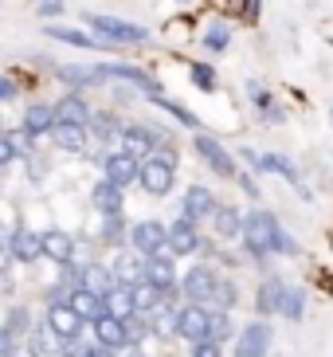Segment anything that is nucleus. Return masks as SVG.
<instances>
[{
	"label": "nucleus",
	"instance_id": "2eb2a0df",
	"mask_svg": "<svg viewBox=\"0 0 333 357\" xmlns=\"http://www.w3.org/2000/svg\"><path fill=\"white\" fill-rule=\"evenodd\" d=\"M165 243H169V228L161 220H137L134 228H130V248L141 252V255L165 252Z\"/></svg>",
	"mask_w": 333,
	"mask_h": 357
},
{
	"label": "nucleus",
	"instance_id": "a18cd8bd",
	"mask_svg": "<svg viewBox=\"0 0 333 357\" xmlns=\"http://www.w3.org/2000/svg\"><path fill=\"white\" fill-rule=\"evenodd\" d=\"M192 357H224V346L204 337V342H192Z\"/></svg>",
	"mask_w": 333,
	"mask_h": 357
},
{
	"label": "nucleus",
	"instance_id": "a878e982",
	"mask_svg": "<svg viewBox=\"0 0 333 357\" xmlns=\"http://www.w3.org/2000/svg\"><path fill=\"white\" fill-rule=\"evenodd\" d=\"M52 130H55V110H52V102H28V110H24V134L47 137Z\"/></svg>",
	"mask_w": 333,
	"mask_h": 357
},
{
	"label": "nucleus",
	"instance_id": "e433bc0d",
	"mask_svg": "<svg viewBox=\"0 0 333 357\" xmlns=\"http://www.w3.org/2000/svg\"><path fill=\"white\" fill-rule=\"evenodd\" d=\"M279 279H267V283H259V291H255V310H259V318H274V306H279Z\"/></svg>",
	"mask_w": 333,
	"mask_h": 357
},
{
	"label": "nucleus",
	"instance_id": "9d476101",
	"mask_svg": "<svg viewBox=\"0 0 333 357\" xmlns=\"http://www.w3.org/2000/svg\"><path fill=\"white\" fill-rule=\"evenodd\" d=\"M208 322H212V310L204 303H185V306H177V326H173V334L185 337L188 346H192V342H204V337H208Z\"/></svg>",
	"mask_w": 333,
	"mask_h": 357
},
{
	"label": "nucleus",
	"instance_id": "37998d69",
	"mask_svg": "<svg viewBox=\"0 0 333 357\" xmlns=\"http://www.w3.org/2000/svg\"><path fill=\"white\" fill-rule=\"evenodd\" d=\"M36 16L40 20H59V16H67V0H36Z\"/></svg>",
	"mask_w": 333,
	"mask_h": 357
},
{
	"label": "nucleus",
	"instance_id": "603ef678",
	"mask_svg": "<svg viewBox=\"0 0 333 357\" xmlns=\"http://www.w3.org/2000/svg\"><path fill=\"white\" fill-rule=\"evenodd\" d=\"M91 357H118V354H114V349H102V346H94V349H91Z\"/></svg>",
	"mask_w": 333,
	"mask_h": 357
},
{
	"label": "nucleus",
	"instance_id": "cd10ccee",
	"mask_svg": "<svg viewBox=\"0 0 333 357\" xmlns=\"http://www.w3.org/2000/svg\"><path fill=\"white\" fill-rule=\"evenodd\" d=\"M79 287H86V291H94V294H102V291H110V287H114V271H110L106 263H98V259L79 263Z\"/></svg>",
	"mask_w": 333,
	"mask_h": 357
},
{
	"label": "nucleus",
	"instance_id": "a19ab883",
	"mask_svg": "<svg viewBox=\"0 0 333 357\" xmlns=\"http://www.w3.org/2000/svg\"><path fill=\"white\" fill-rule=\"evenodd\" d=\"M212 303H216V310H235V303H240V287L231 283V279H216Z\"/></svg>",
	"mask_w": 333,
	"mask_h": 357
},
{
	"label": "nucleus",
	"instance_id": "473e14b6",
	"mask_svg": "<svg viewBox=\"0 0 333 357\" xmlns=\"http://www.w3.org/2000/svg\"><path fill=\"white\" fill-rule=\"evenodd\" d=\"M47 137H52L55 149H63V153H86V142H91V134L83 126H55Z\"/></svg>",
	"mask_w": 333,
	"mask_h": 357
},
{
	"label": "nucleus",
	"instance_id": "6ab92c4d",
	"mask_svg": "<svg viewBox=\"0 0 333 357\" xmlns=\"http://www.w3.org/2000/svg\"><path fill=\"white\" fill-rule=\"evenodd\" d=\"M43 36H52V40L67 43V47H79V52H106V47H110V43H102L98 36L83 32V28H71V24H55V20L43 28Z\"/></svg>",
	"mask_w": 333,
	"mask_h": 357
},
{
	"label": "nucleus",
	"instance_id": "f257e3e1",
	"mask_svg": "<svg viewBox=\"0 0 333 357\" xmlns=\"http://www.w3.org/2000/svg\"><path fill=\"white\" fill-rule=\"evenodd\" d=\"M240 240H243V252H247L251 259H267V255H298L302 252L298 240L282 228L279 216H274L271 208H251L247 216H243Z\"/></svg>",
	"mask_w": 333,
	"mask_h": 357
},
{
	"label": "nucleus",
	"instance_id": "3c124183",
	"mask_svg": "<svg viewBox=\"0 0 333 357\" xmlns=\"http://www.w3.org/2000/svg\"><path fill=\"white\" fill-rule=\"evenodd\" d=\"M235 181H240V185H243V192H247L251 200H259V197H263V189H259V185H255V177H247V173H240V177H235Z\"/></svg>",
	"mask_w": 333,
	"mask_h": 357
},
{
	"label": "nucleus",
	"instance_id": "1a4fd4ad",
	"mask_svg": "<svg viewBox=\"0 0 333 357\" xmlns=\"http://www.w3.org/2000/svg\"><path fill=\"white\" fill-rule=\"evenodd\" d=\"M43 330H47L55 342H63V346H67V342H79V337H83L86 322L75 314L67 303H52V306H47V318H43Z\"/></svg>",
	"mask_w": 333,
	"mask_h": 357
},
{
	"label": "nucleus",
	"instance_id": "5fc2aeb1",
	"mask_svg": "<svg viewBox=\"0 0 333 357\" xmlns=\"http://www.w3.org/2000/svg\"><path fill=\"white\" fill-rule=\"evenodd\" d=\"M180 4H192V0H180Z\"/></svg>",
	"mask_w": 333,
	"mask_h": 357
},
{
	"label": "nucleus",
	"instance_id": "423d86ee",
	"mask_svg": "<svg viewBox=\"0 0 333 357\" xmlns=\"http://www.w3.org/2000/svg\"><path fill=\"white\" fill-rule=\"evenodd\" d=\"M102 67H106V79H110V83L134 86V91H141L149 102H157V98L165 95V86L157 83V79L146 71V67H134V63H102Z\"/></svg>",
	"mask_w": 333,
	"mask_h": 357
},
{
	"label": "nucleus",
	"instance_id": "f03ea898",
	"mask_svg": "<svg viewBox=\"0 0 333 357\" xmlns=\"http://www.w3.org/2000/svg\"><path fill=\"white\" fill-rule=\"evenodd\" d=\"M86 32L98 36L110 47H130V43H149V28L134 20H122V16H106V12H86Z\"/></svg>",
	"mask_w": 333,
	"mask_h": 357
},
{
	"label": "nucleus",
	"instance_id": "393cba45",
	"mask_svg": "<svg viewBox=\"0 0 333 357\" xmlns=\"http://www.w3.org/2000/svg\"><path fill=\"white\" fill-rule=\"evenodd\" d=\"M212 231H216V240H240L243 231V212L235 208V204H216V212H212Z\"/></svg>",
	"mask_w": 333,
	"mask_h": 357
},
{
	"label": "nucleus",
	"instance_id": "f3484780",
	"mask_svg": "<svg viewBox=\"0 0 333 357\" xmlns=\"http://www.w3.org/2000/svg\"><path fill=\"white\" fill-rule=\"evenodd\" d=\"M52 110H55V126H83V130L94 114L91 102L83 98V91H67L59 102H52Z\"/></svg>",
	"mask_w": 333,
	"mask_h": 357
},
{
	"label": "nucleus",
	"instance_id": "c9c22d12",
	"mask_svg": "<svg viewBox=\"0 0 333 357\" xmlns=\"http://www.w3.org/2000/svg\"><path fill=\"white\" fill-rule=\"evenodd\" d=\"M98 240L110 243V248H122V243H130V224L122 220V212H118V216H106V224L98 228Z\"/></svg>",
	"mask_w": 333,
	"mask_h": 357
},
{
	"label": "nucleus",
	"instance_id": "2f4dec72",
	"mask_svg": "<svg viewBox=\"0 0 333 357\" xmlns=\"http://www.w3.org/2000/svg\"><path fill=\"white\" fill-rule=\"evenodd\" d=\"M118 130H122V122H118L114 110H98V114H91V122H86V134L98 137V146L118 142Z\"/></svg>",
	"mask_w": 333,
	"mask_h": 357
},
{
	"label": "nucleus",
	"instance_id": "7ed1b4c3",
	"mask_svg": "<svg viewBox=\"0 0 333 357\" xmlns=\"http://www.w3.org/2000/svg\"><path fill=\"white\" fill-rule=\"evenodd\" d=\"M137 185H141L149 197H169L173 185H177V153H173L169 146H157L149 158H141Z\"/></svg>",
	"mask_w": 333,
	"mask_h": 357
},
{
	"label": "nucleus",
	"instance_id": "7c9ffc66",
	"mask_svg": "<svg viewBox=\"0 0 333 357\" xmlns=\"http://www.w3.org/2000/svg\"><path fill=\"white\" fill-rule=\"evenodd\" d=\"M130 303H134L137 314H153L157 306L165 303V294L157 291L153 283H146V279H134V283H130Z\"/></svg>",
	"mask_w": 333,
	"mask_h": 357
},
{
	"label": "nucleus",
	"instance_id": "72a5a7b5",
	"mask_svg": "<svg viewBox=\"0 0 333 357\" xmlns=\"http://www.w3.org/2000/svg\"><path fill=\"white\" fill-rule=\"evenodd\" d=\"M200 47H204L208 55H224L231 47V24L212 20L208 28H204V36H200Z\"/></svg>",
	"mask_w": 333,
	"mask_h": 357
},
{
	"label": "nucleus",
	"instance_id": "49530a36",
	"mask_svg": "<svg viewBox=\"0 0 333 357\" xmlns=\"http://www.w3.org/2000/svg\"><path fill=\"white\" fill-rule=\"evenodd\" d=\"M12 161H16V146H12L8 130H0V169H4V165H12Z\"/></svg>",
	"mask_w": 333,
	"mask_h": 357
},
{
	"label": "nucleus",
	"instance_id": "c756f323",
	"mask_svg": "<svg viewBox=\"0 0 333 357\" xmlns=\"http://www.w3.org/2000/svg\"><path fill=\"white\" fill-rule=\"evenodd\" d=\"M102 314H110V318H134L137 310H134V303H130V287H122V283H114L110 291H102Z\"/></svg>",
	"mask_w": 333,
	"mask_h": 357
},
{
	"label": "nucleus",
	"instance_id": "09e8293b",
	"mask_svg": "<svg viewBox=\"0 0 333 357\" xmlns=\"http://www.w3.org/2000/svg\"><path fill=\"white\" fill-rule=\"evenodd\" d=\"M12 98H20V86L12 83L8 75H0V102H12Z\"/></svg>",
	"mask_w": 333,
	"mask_h": 357
},
{
	"label": "nucleus",
	"instance_id": "58836bf2",
	"mask_svg": "<svg viewBox=\"0 0 333 357\" xmlns=\"http://www.w3.org/2000/svg\"><path fill=\"white\" fill-rule=\"evenodd\" d=\"M208 337L212 342H231L235 337V318H231V310H212V322H208Z\"/></svg>",
	"mask_w": 333,
	"mask_h": 357
},
{
	"label": "nucleus",
	"instance_id": "4be33fe9",
	"mask_svg": "<svg viewBox=\"0 0 333 357\" xmlns=\"http://www.w3.org/2000/svg\"><path fill=\"white\" fill-rule=\"evenodd\" d=\"M40 255H43V259H52V263L75 259V236H71V231H63V228L40 231Z\"/></svg>",
	"mask_w": 333,
	"mask_h": 357
},
{
	"label": "nucleus",
	"instance_id": "dca6fc26",
	"mask_svg": "<svg viewBox=\"0 0 333 357\" xmlns=\"http://www.w3.org/2000/svg\"><path fill=\"white\" fill-rule=\"evenodd\" d=\"M200 224H192V220H173L169 224V243H165V252L177 259V255H200Z\"/></svg>",
	"mask_w": 333,
	"mask_h": 357
},
{
	"label": "nucleus",
	"instance_id": "c85d7f7f",
	"mask_svg": "<svg viewBox=\"0 0 333 357\" xmlns=\"http://www.w3.org/2000/svg\"><path fill=\"white\" fill-rule=\"evenodd\" d=\"M274 314L286 318V322H302V314H306V291H302V287H286V283H282Z\"/></svg>",
	"mask_w": 333,
	"mask_h": 357
},
{
	"label": "nucleus",
	"instance_id": "6e6552de",
	"mask_svg": "<svg viewBox=\"0 0 333 357\" xmlns=\"http://www.w3.org/2000/svg\"><path fill=\"white\" fill-rule=\"evenodd\" d=\"M141 279L153 283L165 298H173V294H177V279H180V275H177V259H173L169 252L146 255V259H141Z\"/></svg>",
	"mask_w": 333,
	"mask_h": 357
},
{
	"label": "nucleus",
	"instance_id": "de8ad7c7",
	"mask_svg": "<svg viewBox=\"0 0 333 357\" xmlns=\"http://www.w3.org/2000/svg\"><path fill=\"white\" fill-rule=\"evenodd\" d=\"M16 349H20V337H12L8 330L0 326V357H12V354H16Z\"/></svg>",
	"mask_w": 333,
	"mask_h": 357
},
{
	"label": "nucleus",
	"instance_id": "0eeeda50",
	"mask_svg": "<svg viewBox=\"0 0 333 357\" xmlns=\"http://www.w3.org/2000/svg\"><path fill=\"white\" fill-rule=\"evenodd\" d=\"M216 279L219 275L212 271L208 263H192L185 275L177 279V291L185 294V303H212V291H216Z\"/></svg>",
	"mask_w": 333,
	"mask_h": 357
},
{
	"label": "nucleus",
	"instance_id": "b1692460",
	"mask_svg": "<svg viewBox=\"0 0 333 357\" xmlns=\"http://www.w3.org/2000/svg\"><path fill=\"white\" fill-rule=\"evenodd\" d=\"M91 204L94 208H98V216H118V212L125 208V192L118 189L114 181H98V185H94L91 189Z\"/></svg>",
	"mask_w": 333,
	"mask_h": 357
},
{
	"label": "nucleus",
	"instance_id": "39448f33",
	"mask_svg": "<svg viewBox=\"0 0 333 357\" xmlns=\"http://www.w3.org/2000/svg\"><path fill=\"white\" fill-rule=\"evenodd\" d=\"M240 158L247 161V165L255 169V173H274V177L291 181L294 189H298V192H302L306 200H310V189H306L302 181H298V169L291 165V158H282V153H255V149H247V146L240 149Z\"/></svg>",
	"mask_w": 333,
	"mask_h": 357
},
{
	"label": "nucleus",
	"instance_id": "79ce46f5",
	"mask_svg": "<svg viewBox=\"0 0 333 357\" xmlns=\"http://www.w3.org/2000/svg\"><path fill=\"white\" fill-rule=\"evenodd\" d=\"M24 354H28V357H43V354H52V349H47V330L31 326L28 337H24Z\"/></svg>",
	"mask_w": 333,
	"mask_h": 357
},
{
	"label": "nucleus",
	"instance_id": "c03bdc74",
	"mask_svg": "<svg viewBox=\"0 0 333 357\" xmlns=\"http://www.w3.org/2000/svg\"><path fill=\"white\" fill-rule=\"evenodd\" d=\"M59 287H63L67 294H71L75 287H79V263H75V259L59 263Z\"/></svg>",
	"mask_w": 333,
	"mask_h": 357
},
{
	"label": "nucleus",
	"instance_id": "8fccbe9b",
	"mask_svg": "<svg viewBox=\"0 0 333 357\" xmlns=\"http://www.w3.org/2000/svg\"><path fill=\"white\" fill-rule=\"evenodd\" d=\"M91 349H94V346H83V342H67L59 354H63V357H91Z\"/></svg>",
	"mask_w": 333,
	"mask_h": 357
},
{
	"label": "nucleus",
	"instance_id": "412c9836",
	"mask_svg": "<svg viewBox=\"0 0 333 357\" xmlns=\"http://www.w3.org/2000/svg\"><path fill=\"white\" fill-rule=\"evenodd\" d=\"M91 330H94V346H102V349H125L130 346V334H125V322L122 318H110V314H98L91 322Z\"/></svg>",
	"mask_w": 333,
	"mask_h": 357
},
{
	"label": "nucleus",
	"instance_id": "4468645a",
	"mask_svg": "<svg viewBox=\"0 0 333 357\" xmlns=\"http://www.w3.org/2000/svg\"><path fill=\"white\" fill-rule=\"evenodd\" d=\"M216 204L219 200H216V192H212L208 185H188L185 197H180V216L192 220V224H204V220H212Z\"/></svg>",
	"mask_w": 333,
	"mask_h": 357
},
{
	"label": "nucleus",
	"instance_id": "f704fd0d",
	"mask_svg": "<svg viewBox=\"0 0 333 357\" xmlns=\"http://www.w3.org/2000/svg\"><path fill=\"white\" fill-rule=\"evenodd\" d=\"M153 106H157V110H165V114H173V118H177V122H180V126H188V130H204V122H200V118L192 114V110H188V106H180L177 98L161 95V98H157Z\"/></svg>",
	"mask_w": 333,
	"mask_h": 357
},
{
	"label": "nucleus",
	"instance_id": "aec40b11",
	"mask_svg": "<svg viewBox=\"0 0 333 357\" xmlns=\"http://www.w3.org/2000/svg\"><path fill=\"white\" fill-rule=\"evenodd\" d=\"M8 259H16V263L43 259L40 255V231H31L28 224H16V228L8 231Z\"/></svg>",
	"mask_w": 333,
	"mask_h": 357
},
{
	"label": "nucleus",
	"instance_id": "20e7f679",
	"mask_svg": "<svg viewBox=\"0 0 333 357\" xmlns=\"http://www.w3.org/2000/svg\"><path fill=\"white\" fill-rule=\"evenodd\" d=\"M192 153H196L204 165L216 173V177H224V181H235L240 177V165H235V153H228L224 149V142H216L212 134H204V130H196L192 134Z\"/></svg>",
	"mask_w": 333,
	"mask_h": 357
},
{
	"label": "nucleus",
	"instance_id": "f8f14e48",
	"mask_svg": "<svg viewBox=\"0 0 333 357\" xmlns=\"http://www.w3.org/2000/svg\"><path fill=\"white\" fill-rule=\"evenodd\" d=\"M102 177L114 181L118 189H130V185H137V169H141V158H134V153H125V149H114V153H102Z\"/></svg>",
	"mask_w": 333,
	"mask_h": 357
},
{
	"label": "nucleus",
	"instance_id": "ea45409f",
	"mask_svg": "<svg viewBox=\"0 0 333 357\" xmlns=\"http://www.w3.org/2000/svg\"><path fill=\"white\" fill-rule=\"evenodd\" d=\"M31 310L28 306H12L8 310V318H4V330H8L12 337H28V330H31Z\"/></svg>",
	"mask_w": 333,
	"mask_h": 357
},
{
	"label": "nucleus",
	"instance_id": "ddd939ff",
	"mask_svg": "<svg viewBox=\"0 0 333 357\" xmlns=\"http://www.w3.org/2000/svg\"><path fill=\"white\" fill-rule=\"evenodd\" d=\"M157 146H161V137H157L153 126H141V122H122V130H118V149L134 153V158H149Z\"/></svg>",
	"mask_w": 333,
	"mask_h": 357
},
{
	"label": "nucleus",
	"instance_id": "4c0bfd02",
	"mask_svg": "<svg viewBox=\"0 0 333 357\" xmlns=\"http://www.w3.org/2000/svg\"><path fill=\"white\" fill-rule=\"evenodd\" d=\"M188 79H192V86L204 91V95H216V91H219V75H216V67H212V63H192V67H188Z\"/></svg>",
	"mask_w": 333,
	"mask_h": 357
},
{
	"label": "nucleus",
	"instance_id": "bb28decb",
	"mask_svg": "<svg viewBox=\"0 0 333 357\" xmlns=\"http://www.w3.org/2000/svg\"><path fill=\"white\" fill-rule=\"evenodd\" d=\"M63 303L71 306V310H75V314H79V318H83L86 326H91L94 318L102 314V294H94V291H86V287H75V291L67 294V298H63Z\"/></svg>",
	"mask_w": 333,
	"mask_h": 357
},
{
	"label": "nucleus",
	"instance_id": "a211bd4d",
	"mask_svg": "<svg viewBox=\"0 0 333 357\" xmlns=\"http://www.w3.org/2000/svg\"><path fill=\"white\" fill-rule=\"evenodd\" d=\"M59 83H67V91H86V86H102V83H110L106 79V67L102 63H67V67H59Z\"/></svg>",
	"mask_w": 333,
	"mask_h": 357
},
{
	"label": "nucleus",
	"instance_id": "864d4df0",
	"mask_svg": "<svg viewBox=\"0 0 333 357\" xmlns=\"http://www.w3.org/2000/svg\"><path fill=\"white\" fill-rule=\"evenodd\" d=\"M43 357H63V354H43Z\"/></svg>",
	"mask_w": 333,
	"mask_h": 357
},
{
	"label": "nucleus",
	"instance_id": "9b49d317",
	"mask_svg": "<svg viewBox=\"0 0 333 357\" xmlns=\"http://www.w3.org/2000/svg\"><path fill=\"white\" fill-rule=\"evenodd\" d=\"M235 357H271V322L255 318L235 334Z\"/></svg>",
	"mask_w": 333,
	"mask_h": 357
},
{
	"label": "nucleus",
	"instance_id": "5701e85b",
	"mask_svg": "<svg viewBox=\"0 0 333 357\" xmlns=\"http://www.w3.org/2000/svg\"><path fill=\"white\" fill-rule=\"evenodd\" d=\"M247 98H251V106H255V114H259L263 122H271V126H274V122H286V110L274 102V95H271L263 83L247 79Z\"/></svg>",
	"mask_w": 333,
	"mask_h": 357
}]
</instances>
